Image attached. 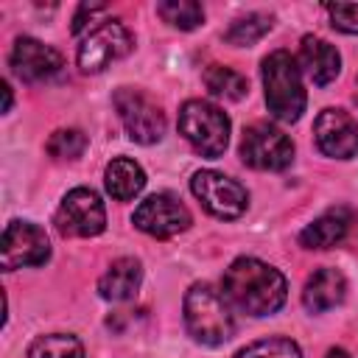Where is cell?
Here are the masks:
<instances>
[{
  "label": "cell",
  "mask_w": 358,
  "mask_h": 358,
  "mask_svg": "<svg viewBox=\"0 0 358 358\" xmlns=\"http://www.w3.org/2000/svg\"><path fill=\"white\" fill-rule=\"evenodd\" d=\"M48 154L53 159H78L87 148V134L78 129H56L48 137Z\"/></svg>",
  "instance_id": "24"
},
{
  "label": "cell",
  "mask_w": 358,
  "mask_h": 358,
  "mask_svg": "<svg viewBox=\"0 0 358 358\" xmlns=\"http://www.w3.org/2000/svg\"><path fill=\"white\" fill-rule=\"evenodd\" d=\"M11 70L28 84H45L62 76L64 56L34 36H20L11 48Z\"/></svg>",
  "instance_id": "12"
},
{
  "label": "cell",
  "mask_w": 358,
  "mask_h": 358,
  "mask_svg": "<svg viewBox=\"0 0 358 358\" xmlns=\"http://www.w3.org/2000/svg\"><path fill=\"white\" fill-rule=\"evenodd\" d=\"M106 227V210L95 190L90 187H73L59 210H56V229L64 238H92L101 235Z\"/></svg>",
  "instance_id": "8"
},
{
  "label": "cell",
  "mask_w": 358,
  "mask_h": 358,
  "mask_svg": "<svg viewBox=\"0 0 358 358\" xmlns=\"http://www.w3.org/2000/svg\"><path fill=\"white\" fill-rule=\"evenodd\" d=\"M101 11H106V6L103 3H81L78 6V11H76V17H73V34H81V28L87 25V20H92V14H101Z\"/></svg>",
  "instance_id": "26"
},
{
  "label": "cell",
  "mask_w": 358,
  "mask_h": 358,
  "mask_svg": "<svg viewBox=\"0 0 358 358\" xmlns=\"http://www.w3.org/2000/svg\"><path fill=\"white\" fill-rule=\"evenodd\" d=\"M28 358H84V347L70 333H50L31 344Z\"/></svg>",
  "instance_id": "21"
},
{
  "label": "cell",
  "mask_w": 358,
  "mask_h": 358,
  "mask_svg": "<svg viewBox=\"0 0 358 358\" xmlns=\"http://www.w3.org/2000/svg\"><path fill=\"white\" fill-rule=\"evenodd\" d=\"M103 185H106V193L117 201H129L134 199L143 187H145V173L143 168L129 159V157H117L106 165V173H103Z\"/></svg>",
  "instance_id": "18"
},
{
  "label": "cell",
  "mask_w": 358,
  "mask_h": 358,
  "mask_svg": "<svg viewBox=\"0 0 358 358\" xmlns=\"http://www.w3.org/2000/svg\"><path fill=\"white\" fill-rule=\"evenodd\" d=\"M241 159L257 171H282L294 159V143L282 129L271 123H255L243 131Z\"/></svg>",
  "instance_id": "7"
},
{
  "label": "cell",
  "mask_w": 358,
  "mask_h": 358,
  "mask_svg": "<svg viewBox=\"0 0 358 358\" xmlns=\"http://www.w3.org/2000/svg\"><path fill=\"white\" fill-rule=\"evenodd\" d=\"M263 90L268 112L282 123H296L305 112V87L296 59L288 50H274L263 59Z\"/></svg>",
  "instance_id": "3"
},
{
  "label": "cell",
  "mask_w": 358,
  "mask_h": 358,
  "mask_svg": "<svg viewBox=\"0 0 358 358\" xmlns=\"http://www.w3.org/2000/svg\"><path fill=\"white\" fill-rule=\"evenodd\" d=\"M324 8L330 14L333 28L344 34H358V3H327Z\"/></svg>",
  "instance_id": "25"
},
{
  "label": "cell",
  "mask_w": 358,
  "mask_h": 358,
  "mask_svg": "<svg viewBox=\"0 0 358 358\" xmlns=\"http://www.w3.org/2000/svg\"><path fill=\"white\" fill-rule=\"evenodd\" d=\"M3 98H6V101H3V112H8V109H11V87H8L6 81H3Z\"/></svg>",
  "instance_id": "27"
},
{
  "label": "cell",
  "mask_w": 358,
  "mask_h": 358,
  "mask_svg": "<svg viewBox=\"0 0 358 358\" xmlns=\"http://www.w3.org/2000/svg\"><path fill=\"white\" fill-rule=\"evenodd\" d=\"M268 31H271V17L263 14V11H252V14H246V17H238V20L227 28L224 39H227L229 45H235V48H249V45L260 42Z\"/></svg>",
  "instance_id": "20"
},
{
  "label": "cell",
  "mask_w": 358,
  "mask_h": 358,
  "mask_svg": "<svg viewBox=\"0 0 358 358\" xmlns=\"http://www.w3.org/2000/svg\"><path fill=\"white\" fill-rule=\"evenodd\" d=\"M134 39L129 34V28L120 20H106L101 25H95L78 45V67L84 73H101L106 70L112 62L129 56Z\"/></svg>",
  "instance_id": "6"
},
{
  "label": "cell",
  "mask_w": 358,
  "mask_h": 358,
  "mask_svg": "<svg viewBox=\"0 0 358 358\" xmlns=\"http://www.w3.org/2000/svg\"><path fill=\"white\" fill-rule=\"evenodd\" d=\"M190 190L201 201V207L215 218H238V215H243V210L249 204L246 190L235 179H229V176H224L218 171L193 173Z\"/></svg>",
  "instance_id": "9"
},
{
  "label": "cell",
  "mask_w": 358,
  "mask_h": 358,
  "mask_svg": "<svg viewBox=\"0 0 358 358\" xmlns=\"http://www.w3.org/2000/svg\"><path fill=\"white\" fill-rule=\"evenodd\" d=\"M204 87H207L215 98H224V101H241V98L249 92L246 76H241L238 70L224 67V64H210V67L204 70Z\"/></svg>",
  "instance_id": "19"
},
{
  "label": "cell",
  "mask_w": 358,
  "mask_h": 358,
  "mask_svg": "<svg viewBox=\"0 0 358 358\" xmlns=\"http://www.w3.org/2000/svg\"><path fill=\"white\" fill-rule=\"evenodd\" d=\"M235 358H302V350L296 341H291L285 336H274V338H260V341L243 347Z\"/></svg>",
  "instance_id": "23"
},
{
  "label": "cell",
  "mask_w": 358,
  "mask_h": 358,
  "mask_svg": "<svg viewBox=\"0 0 358 358\" xmlns=\"http://www.w3.org/2000/svg\"><path fill=\"white\" fill-rule=\"evenodd\" d=\"M112 101H115V109L120 115V123H123L126 134L134 143L151 145V143L162 140V134H165V115L143 90L120 87Z\"/></svg>",
  "instance_id": "5"
},
{
  "label": "cell",
  "mask_w": 358,
  "mask_h": 358,
  "mask_svg": "<svg viewBox=\"0 0 358 358\" xmlns=\"http://www.w3.org/2000/svg\"><path fill=\"white\" fill-rule=\"evenodd\" d=\"M143 280V266L137 257H117L98 280V294L109 302H123L131 299L140 288Z\"/></svg>",
  "instance_id": "16"
},
{
  "label": "cell",
  "mask_w": 358,
  "mask_h": 358,
  "mask_svg": "<svg viewBox=\"0 0 358 358\" xmlns=\"http://www.w3.org/2000/svg\"><path fill=\"white\" fill-rule=\"evenodd\" d=\"M157 14L179 31H193L204 22V8L193 0H165L157 6Z\"/></svg>",
  "instance_id": "22"
},
{
  "label": "cell",
  "mask_w": 358,
  "mask_h": 358,
  "mask_svg": "<svg viewBox=\"0 0 358 358\" xmlns=\"http://www.w3.org/2000/svg\"><path fill=\"white\" fill-rule=\"evenodd\" d=\"M182 137L207 159H218L229 143V117L210 101L193 98L179 109Z\"/></svg>",
  "instance_id": "4"
},
{
  "label": "cell",
  "mask_w": 358,
  "mask_h": 358,
  "mask_svg": "<svg viewBox=\"0 0 358 358\" xmlns=\"http://www.w3.org/2000/svg\"><path fill=\"white\" fill-rule=\"evenodd\" d=\"M347 294V280L338 268H319L308 277L302 288V305L310 313H324L336 308Z\"/></svg>",
  "instance_id": "15"
},
{
  "label": "cell",
  "mask_w": 358,
  "mask_h": 358,
  "mask_svg": "<svg viewBox=\"0 0 358 358\" xmlns=\"http://www.w3.org/2000/svg\"><path fill=\"white\" fill-rule=\"evenodd\" d=\"M185 327L187 333L207 347H218L232 338L235 319L229 310V302L221 291H215L210 282H196L185 294Z\"/></svg>",
  "instance_id": "2"
},
{
  "label": "cell",
  "mask_w": 358,
  "mask_h": 358,
  "mask_svg": "<svg viewBox=\"0 0 358 358\" xmlns=\"http://www.w3.org/2000/svg\"><path fill=\"white\" fill-rule=\"evenodd\" d=\"M131 221L140 232L165 241L190 227V210L171 193H154L137 204Z\"/></svg>",
  "instance_id": "10"
},
{
  "label": "cell",
  "mask_w": 358,
  "mask_h": 358,
  "mask_svg": "<svg viewBox=\"0 0 358 358\" xmlns=\"http://www.w3.org/2000/svg\"><path fill=\"white\" fill-rule=\"evenodd\" d=\"M352 101H355V106H358V81H355V92H352Z\"/></svg>",
  "instance_id": "29"
},
{
  "label": "cell",
  "mask_w": 358,
  "mask_h": 358,
  "mask_svg": "<svg viewBox=\"0 0 358 358\" xmlns=\"http://www.w3.org/2000/svg\"><path fill=\"white\" fill-rule=\"evenodd\" d=\"M324 358H350V352L347 350H341V347H333V350H327V355Z\"/></svg>",
  "instance_id": "28"
},
{
  "label": "cell",
  "mask_w": 358,
  "mask_h": 358,
  "mask_svg": "<svg viewBox=\"0 0 358 358\" xmlns=\"http://www.w3.org/2000/svg\"><path fill=\"white\" fill-rule=\"evenodd\" d=\"M50 257V241L42 227L31 221H11L3 232V249L0 263L6 271L22 268V266H42Z\"/></svg>",
  "instance_id": "11"
},
{
  "label": "cell",
  "mask_w": 358,
  "mask_h": 358,
  "mask_svg": "<svg viewBox=\"0 0 358 358\" xmlns=\"http://www.w3.org/2000/svg\"><path fill=\"white\" fill-rule=\"evenodd\" d=\"M299 64L302 70L308 73V78L319 87L330 84L338 70H341V56L338 50L327 42V39H319V36H305L302 45H299Z\"/></svg>",
  "instance_id": "14"
},
{
  "label": "cell",
  "mask_w": 358,
  "mask_h": 358,
  "mask_svg": "<svg viewBox=\"0 0 358 358\" xmlns=\"http://www.w3.org/2000/svg\"><path fill=\"white\" fill-rule=\"evenodd\" d=\"M350 229V213L344 207L327 210L324 215H319L316 221H310L302 232H299V243L305 249H330L338 241H344Z\"/></svg>",
  "instance_id": "17"
},
{
  "label": "cell",
  "mask_w": 358,
  "mask_h": 358,
  "mask_svg": "<svg viewBox=\"0 0 358 358\" xmlns=\"http://www.w3.org/2000/svg\"><path fill=\"white\" fill-rule=\"evenodd\" d=\"M221 291L232 308L249 316H271L282 308L288 282L274 266L257 257H238L224 271Z\"/></svg>",
  "instance_id": "1"
},
{
  "label": "cell",
  "mask_w": 358,
  "mask_h": 358,
  "mask_svg": "<svg viewBox=\"0 0 358 358\" xmlns=\"http://www.w3.org/2000/svg\"><path fill=\"white\" fill-rule=\"evenodd\" d=\"M316 145L322 154L350 159L358 154V123L344 109H324L313 123Z\"/></svg>",
  "instance_id": "13"
}]
</instances>
